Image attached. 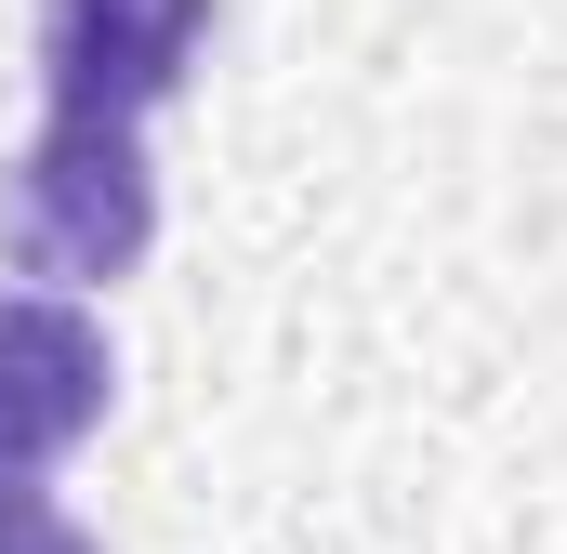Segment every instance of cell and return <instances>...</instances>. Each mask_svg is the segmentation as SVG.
<instances>
[{
  "label": "cell",
  "instance_id": "cell-1",
  "mask_svg": "<svg viewBox=\"0 0 567 554\" xmlns=\"http://www.w3.org/2000/svg\"><path fill=\"white\" fill-rule=\"evenodd\" d=\"M145 238H158L145 120H40V145L0 172V252H13V277L93 290V277H133Z\"/></svg>",
  "mask_w": 567,
  "mask_h": 554
},
{
  "label": "cell",
  "instance_id": "cell-2",
  "mask_svg": "<svg viewBox=\"0 0 567 554\" xmlns=\"http://www.w3.org/2000/svg\"><path fill=\"white\" fill-rule=\"evenodd\" d=\"M212 0H40V120H145L185 93Z\"/></svg>",
  "mask_w": 567,
  "mask_h": 554
},
{
  "label": "cell",
  "instance_id": "cell-3",
  "mask_svg": "<svg viewBox=\"0 0 567 554\" xmlns=\"http://www.w3.org/2000/svg\"><path fill=\"white\" fill-rule=\"evenodd\" d=\"M106 317L80 290H0V475H53L106 422Z\"/></svg>",
  "mask_w": 567,
  "mask_h": 554
},
{
  "label": "cell",
  "instance_id": "cell-4",
  "mask_svg": "<svg viewBox=\"0 0 567 554\" xmlns=\"http://www.w3.org/2000/svg\"><path fill=\"white\" fill-rule=\"evenodd\" d=\"M0 554H93V529H80L40 475H0Z\"/></svg>",
  "mask_w": 567,
  "mask_h": 554
}]
</instances>
